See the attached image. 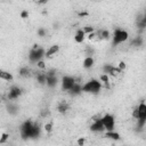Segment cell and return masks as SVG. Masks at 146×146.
Instances as JSON below:
<instances>
[{
    "label": "cell",
    "instance_id": "cell-5",
    "mask_svg": "<svg viewBox=\"0 0 146 146\" xmlns=\"http://www.w3.org/2000/svg\"><path fill=\"white\" fill-rule=\"evenodd\" d=\"M100 120H102V122H103L104 128H105L107 131L114 129V124H115V122H114V117H113V115L106 114V115H104Z\"/></svg>",
    "mask_w": 146,
    "mask_h": 146
},
{
    "label": "cell",
    "instance_id": "cell-8",
    "mask_svg": "<svg viewBox=\"0 0 146 146\" xmlns=\"http://www.w3.org/2000/svg\"><path fill=\"white\" fill-rule=\"evenodd\" d=\"M90 129H91V131H95V132H102L105 128H104V125H103L102 120H100V119H97V120H95V122L91 124Z\"/></svg>",
    "mask_w": 146,
    "mask_h": 146
},
{
    "label": "cell",
    "instance_id": "cell-30",
    "mask_svg": "<svg viewBox=\"0 0 146 146\" xmlns=\"http://www.w3.org/2000/svg\"><path fill=\"white\" fill-rule=\"evenodd\" d=\"M78 144H79V145H83V144H84V139H83V138H80V139L78 140Z\"/></svg>",
    "mask_w": 146,
    "mask_h": 146
},
{
    "label": "cell",
    "instance_id": "cell-29",
    "mask_svg": "<svg viewBox=\"0 0 146 146\" xmlns=\"http://www.w3.org/2000/svg\"><path fill=\"white\" fill-rule=\"evenodd\" d=\"M44 33H46V31L43 30V29H41V30H39V35H44Z\"/></svg>",
    "mask_w": 146,
    "mask_h": 146
},
{
    "label": "cell",
    "instance_id": "cell-26",
    "mask_svg": "<svg viewBox=\"0 0 146 146\" xmlns=\"http://www.w3.org/2000/svg\"><path fill=\"white\" fill-rule=\"evenodd\" d=\"M21 16H22V18H26V17L29 16V13H27L26 10H23L22 14H21Z\"/></svg>",
    "mask_w": 146,
    "mask_h": 146
},
{
    "label": "cell",
    "instance_id": "cell-13",
    "mask_svg": "<svg viewBox=\"0 0 146 146\" xmlns=\"http://www.w3.org/2000/svg\"><path fill=\"white\" fill-rule=\"evenodd\" d=\"M94 58L91 57V56H88V57H86L84 58V60H83V67L84 68H90V67H92L94 66Z\"/></svg>",
    "mask_w": 146,
    "mask_h": 146
},
{
    "label": "cell",
    "instance_id": "cell-11",
    "mask_svg": "<svg viewBox=\"0 0 146 146\" xmlns=\"http://www.w3.org/2000/svg\"><path fill=\"white\" fill-rule=\"evenodd\" d=\"M47 75V74H46ZM46 84L49 86V87H54L57 84V78L55 75H47V79H46Z\"/></svg>",
    "mask_w": 146,
    "mask_h": 146
},
{
    "label": "cell",
    "instance_id": "cell-17",
    "mask_svg": "<svg viewBox=\"0 0 146 146\" xmlns=\"http://www.w3.org/2000/svg\"><path fill=\"white\" fill-rule=\"evenodd\" d=\"M105 137L107 138H111V139H119L120 138V135L116 133V132H113V130H110L105 133Z\"/></svg>",
    "mask_w": 146,
    "mask_h": 146
},
{
    "label": "cell",
    "instance_id": "cell-24",
    "mask_svg": "<svg viewBox=\"0 0 146 146\" xmlns=\"http://www.w3.org/2000/svg\"><path fill=\"white\" fill-rule=\"evenodd\" d=\"M8 137H9V136H8L7 133H3V135H2V138L0 139V144H2V143H5V141H6L7 139H8Z\"/></svg>",
    "mask_w": 146,
    "mask_h": 146
},
{
    "label": "cell",
    "instance_id": "cell-28",
    "mask_svg": "<svg viewBox=\"0 0 146 146\" xmlns=\"http://www.w3.org/2000/svg\"><path fill=\"white\" fill-rule=\"evenodd\" d=\"M124 67H125V64H124L123 62H121V63L119 64V68H120V70H123Z\"/></svg>",
    "mask_w": 146,
    "mask_h": 146
},
{
    "label": "cell",
    "instance_id": "cell-23",
    "mask_svg": "<svg viewBox=\"0 0 146 146\" xmlns=\"http://www.w3.org/2000/svg\"><path fill=\"white\" fill-rule=\"evenodd\" d=\"M51 123H47V124H44V130L47 131V132H50L51 131Z\"/></svg>",
    "mask_w": 146,
    "mask_h": 146
},
{
    "label": "cell",
    "instance_id": "cell-3",
    "mask_svg": "<svg viewBox=\"0 0 146 146\" xmlns=\"http://www.w3.org/2000/svg\"><path fill=\"white\" fill-rule=\"evenodd\" d=\"M44 56V50L42 48H33L31 51H30V55H29V60L31 63H36L39 60H41V58Z\"/></svg>",
    "mask_w": 146,
    "mask_h": 146
},
{
    "label": "cell",
    "instance_id": "cell-7",
    "mask_svg": "<svg viewBox=\"0 0 146 146\" xmlns=\"http://www.w3.org/2000/svg\"><path fill=\"white\" fill-rule=\"evenodd\" d=\"M21 94H22V90L18 88V87H13L10 90H9V92H8V99H10V100H13V99H16V98H18L19 96H21Z\"/></svg>",
    "mask_w": 146,
    "mask_h": 146
},
{
    "label": "cell",
    "instance_id": "cell-21",
    "mask_svg": "<svg viewBox=\"0 0 146 146\" xmlns=\"http://www.w3.org/2000/svg\"><path fill=\"white\" fill-rule=\"evenodd\" d=\"M100 81H103L105 84H108V82H110L108 75H107V74H102V75H100Z\"/></svg>",
    "mask_w": 146,
    "mask_h": 146
},
{
    "label": "cell",
    "instance_id": "cell-27",
    "mask_svg": "<svg viewBox=\"0 0 146 146\" xmlns=\"http://www.w3.org/2000/svg\"><path fill=\"white\" fill-rule=\"evenodd\" d=\"M34 2H38V3H46V2H48L49 0H33Z\"/></svg>",
    "mask_w": 146,
    "mask_h": 146
},
{
    "label": "cell",
    "instance_id": "cell-22",
    "mask_svg": "<svg viewBox=\"0 0 146 146\" xmlns=\"http://www.w3.org/2000/svg\"><path fill=\"white\" fill-rule=\"evenodd\" d=\"M83 32H84V33H91V32H94V27H91V26H86V27L83 29Z\"/></svg>",
    "mask_w": 146,
    "mask_h": 146
},
{
    "label": "cell",
    "instance_id": "cell-12",
    "mask_svg": "<svg viewBox=\"0 0 146 146\" xmlns=\"http://www.w3.org/2000/svg\"><path fill=\"white\" fill-rule=\"evenodd\" d=\"M0 79L5 80V81H13V75H11V73H9L7 71L0 70Z\"/></svg>",
    "mask_w": 146,
    "mask_h": 146
},
{
    "label": "cell",
    "instance_id": "cell-20",
    "mask_svg": "<svg viewBox=\"0 0 146 146\" xmlns=\"http://www.w3.org/2000/svg\"><path fill=\"white\" fill-rule=\"evenodd\" d=\"M99 38H103V39H108L110 38V32L108 31H106V30H102L100 32H99Z\"/></svg>",
    "mask_w": 146,
    "mask_h": 146
},
{
    "label": "cell",
    "instance_id": "cell-15",
    "mask_svg": "<svg viewBox=\"0 0 146 146\" xmlns=\"http://www.w3.org/2000/svg\"><path fill=\"white\" fill-rule=\"evenodd\" d=\"M81 87L82 86H80L78 82H75L74 84H73V87L70 89V91H71V94L72 95H78V94H80L82 90H81Z\"/></svg>",
    "mask_w": 146,
    "mask_h": 146
},
{
    "label": "cell",
    "instance_id": "cell-25",
    "mask_svg": "<svg viewBox=\"0 0 146 146\" xmlns=\"http://www.w3.org/2000/svg\"><path fill=\"white\" fill-rule=\"evenodd\" d=\"M36 65H38V67H40V68H44V67H46V65H44V63H43L42 60L36 62Z\"/></svg>",
    "mask_w": 146,
    "mask_h": 146
},
{
    "label": "cell",
    "instance_id": "cell-19",
    "mask_svg": "<svg viewBox=\"0 0 146 146\" xmlns=\"http://www.w3.org/2000/svg\"><path fill=\"white\" fill-rule=\"evenodd\" d=\"M19 75H21V76H24V78L30 76V70H29L27 67H22V68L19 70Z\"/></svg>",
    "mask_w": 146,
    "mask_h": 146
},
{
    "label": "cell",
    "instance_id": "cell-4",
    "mask_svg": "<svg viewBox=\"0 0 146 146\" xmlns=\"http://www.w3.org/2000/svg\"><path fill=\"white\" fill-rule=\"evenodd\" d=\"M128 32L124 31V30H121V29H117L115 30L114 32V36H113V43L114 44H119V43H122L124 41H127L128 39Z\"/></svg>",
    "mask_w": 146,
    "mask_h": 146
},
{
    "label": "cell",
    "instance_id": "cell-14",
    "mask_svg": "<svg viewBox=\"0 0 146 146\" xmlns=\"http://www.w3.org/2000/svg\"><path fill=\"white\" fill-rule=\"evenodd\" d=\"M74 40L78 43L83 42V40H84V32H83V30H78V32H76V34L74 36Z\"/></svg>",
    "mask_w": 146,
    "mask_h": 146
},
{
    "label": "cell",
    "instance_id": "cell-16",
    "mask_svg": "<svg viewBox=\"0 0 146 146\" xmlns=\"http://www.w3.org/2000/svg\"><path fill=\"white\" fill-rule=\"evenodd\" d=\"M46 79H47L46 73H38V74H36V80H38L39 83L44 84V83H46Z\"/></svg>",
    "mask_w": 146,
    "mask_h": 146
},
{
    "label": "cell",
    "instance_id": "cell-18",
    "mask_svg": "<svg viewBox=\"0 0 146 146\" xmlns=\"http://www.w3.org/2000/svg\"><path fill=\"white\" fill-rule=\"evenodd\" d=\"M57 110H58V112H60V113H65V112L68 110V106H67V104H66L65 102H62V103L58 105Z\"/></svg>",
    "mask_w": 146,
    "mask_h": 146
},
{
    "label": "cell",
    "instance_id": "cell-6",
    "mask_svg": "<svg viewBox=\"0 0 146 146\" xmlns=\"http://www.w3.org/2000/svg\"><path fill=\"white\" fill-rule=\"evenodd\" d=\"M75 83V80H74V78H71V76H64L63 78V89H65V90H70L72 87H73V84Z\"/></svg>",
    "mask_w": 146,
    "mask_h": 146
},
{
    "label": "cell",
    "instance_id": "cell-9",
    "mask_svg": "<svg viewBox=\"0 0 146 146\" xmlns=\"http://www.w3.org/2000/svg\"><path fill=\"white\" fill-rule=\"evenodd\" d=\"M137 112H138V119H146V105L143 102L137 107Z\"/></svg>",
    "mask_w": 146,
    "mask_h": 146
},
{
    "label": "cell",
    "instance_id": "cell-2",
    "mask_svg": "<svg viewBox=\"0 0 146 146\" xmlns=\"http://www.w3.org/2000/svg\"><path fill=\"white\" fill-rule=\"evenodd\" d=\"M102 89V83L98 81V80H90L88 81L87 83H84L82 87H81V90L84 91V92H89V94H98Z\"/></svg>",
    "mask_w": 146,
    "mask_h": 146
},
{
    "label": "cell",
    "instance_id": "cell-10",
    "mask_svg": "<svg viewBox=\"0 0 146 146\" xmlns=\"http://www.w3.org/2000/svg\"><path fill=\"white\" fill-rule=\"evenodd\" d=\"M59 50V46L58 44H54V46H51L47 51H46V57H48V58H50V57H52L55 54H57V51Z\"/></svg>",
    "mask_w": 146,
    "mask_h": 146
},
{
    "label": "cell",
    "instance_id": "cell-1",
    "mask_svg": "<svg viewBox=\"0 0 146 146\" xmlns=\"http://www.w3.org/2000/svg\"><path fill=\"white\" fill-rule=\"evenodd\" d=\"M40 133V128L38 124H33L31 121L24 122L21 127V135L23 138H35Z\"/></svg>",
    "mask_w": 146,
    "mask_h": 146
}]
</instances>
